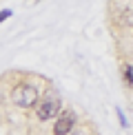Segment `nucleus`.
Segmentation results:
<instances>
[{
  "instance_id": "f257e3e1",
  "label": "nucleus",
  "mask_w": 133,
  "mask_h": 135,
  "mask_svg": "<svg viewBox=\"0 0 133 135\" xmlns=\"http://www.w3.org/2000/svg\"><path fill=\"white\" fill-rule=\"evenodd\" d=\"M11 102L20 109H29L38 102V89L33 84H18L11 91Z\"/></svg>"
},
{
  "instance_id": "f03ea898",
  "label": "nucleus",
  "mask_w": 133,
  "mask_h": 135,
  "mask_svg": "<svg viewBox=\"0 0 133 135\" xmlns=\"http://www.w3.org/2000/svg\"><path fill=\"white\" fill-rule=\"evenodd\" d=\"M58 113H60V100H55V98H47V100H42V102L38 104V109H36L38 120H42V122L53 120Z\"/></svg>"
},
{
  "instance_id": "7ed1b4c3",
  "label": "nucleus",
  "mask_w": 133,
  "mask_h": 135,
  "mask_svg": "<svg viewBox=\"0 0 133 135\" xmlns=\"http://www.w3.org/2000/svg\"><path fill=\"white\" fill-rule=\"evenodd\" d=\"M73 124H75V115L73 113H62L53 124V135H69Z\"/></svg>"
},
{
  "instance_id": "20e7f679",
  "label": "nucleus",
  "mask_w": 133,
  "mask_h": 135,
  "mask_svg": "<svg viewBox=\"0 0 133 135\" xmlns=\"http://www.w3.org/2000/svg\"><path fill=\"white\" fill-rule=\"evenodd\" d=\"M122 80L126 86H133V64H124L122 66Z\"/></svg>"
},
{
  "instance_id": "423d86ee",
  "label": "nucleus",
  "mask_w": 133,
  "mask_h": 135,
  "mask_svg": "<svg viewBox=\"0 0 133 135\" xmlns=\"http://www.w3.org/2000/svg\"><path fill=\"white\" fill-rule=\"evenodd\" d=\"M11 16H13V11H11V9H2V11H0V22H4L7 18H11Z\"/></svg>"
},
{
  "instance_id": "0eeeda50",
  "label": "nucleus",
  "mask_w": 133,
  "mask_h": 135,
  "mask_svg": "<svg viewBox=\"0 0 133 135\" xmlns=\"http://www.w3.org/2000/svg\"><path fill=\"white\" fill-rule=\"evenodd\" d=\"M0 102H2V98H0Z\"/></svg>"
},
{
  "instance_id": "39448f33",
  "label": "nucleus",
  "mask_w": 133,
  "mask_h": 135,
  "mask_svg": "<svg viewBox=\"0 0 133 135\" xmlns=\"http://www.w3.org/2000/svg\"><path fill=\"white\" fill-rule=\"evenodd\" d=\"M115 113H118L120 126H122V128H126V126H129V122H126V117H124V113H122V109H115Z\"/></svg>"
}]
</instances>
